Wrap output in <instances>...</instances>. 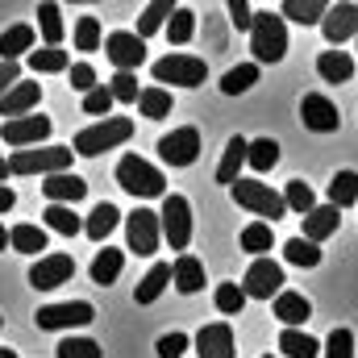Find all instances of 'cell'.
<instances>
[{"label": "cell", "instance_id": "6da1fadb", "mask_svg": "<svg viewBox=\"0 0 358 358\" xmlns=\"http://www.w3.org/2000/svg\"><path fill=\"white\" fill-rule=\"evenodd\" d=\"M76 150L71 146H29V150H13L8 155V176H63L71 171Z\"/></svg>", "mask_w": 358, "mask_h": 358}, {"label": "cell", "instance_id": "7a4b0ae2", "mask_svg": "<svg viewBox=\"0 0 358 358\" xmlns=\"http://www.w3.org/2000/svg\"><path fill=\"white\" fill-rule=\"evenodd\" d=\"M117 183L129 196H138V200H159V196L167 200V179H163V171L155 163H146L142 155H125L117 163Z\"/></svg>", "mask_w": 358, "mask_h": 358}, {"label": "cell", "instance_id": "3957f363", "mask_svg": "<svg viewBox=\"0 0 358 358\" xmlns=\"http://www.w3.org/2000/svg\"><path fill=\"white\" fill-rule=\"evenodd\" d=\"M129 138H134V121H129V117H104V121H96V125H88V129L76 134V155L96 159V155H104V150L129 142Z\"/></svg>", "mask_w": 358, "mask_h": 358}, {"label": "cell", "instance_id": "277c9868", "mask_svg": "<svg viewBox=\"0 0 358 358\" xmlns=\"http://www.w3.org/2000/svg\"><path fill=\"white\" fill-rule=\"evenodd\" d=\"M250 50H255V63H279L287 55V21L279 13H255Z\"/></svg>", "mask_w": 358, "mask_h": 358}, {"label": "cell", "instance_id": "5b68a950", "mask_svg": "<svg viewBox=\"0 0 358 358\" xmlns=\"http://www.w3.org/2000/svg\"><path fill=\"white\" fill-rule=\"evenodd\" d=\"M229 192H234V200H238L242 208H250L255 217H271V221L287 217V200H283V192H275L271 183H259V179H238Z\"/></svg>", "mask_w": 358, "mask_h": 358}, {"label": "cell", "instance_id": "8992f818", "mask_svg": "<svg viewBox=\"0 0 358 358\" xmlns=\"http://www.w3.org/2000/svg\"><path fill=\"white\" fill-rule=\"evenodd\" d=\"M150 71H155V84H159V88H163V84H176V88H200L204 76H208V63L196 59V55H167V59H159Z\"/></svg>", "mask_w": 358, "mask_h": 358}, {"label": "cell", "instance_id": "52a82bcc", "mask_svg": "<svg viewBox=\"0 0 358 358\" xmlns=\"http://www.w3.org/2000/svg\"><path fill=\"white\" fill-rule=\"evenodd\" d=\"M125 238H129V250L134 255H155L159 250V242H163V221H159V213L155 208H134L129 217H125Z\"/></svg>", "mask_w": 358, "mask_h": 358}, {"label": "cell", "instance_id": "ba28073f", "mask_svg": "<svg viewBox=\"0 0 358 358\" xmlns=\"http://www.w3.org/2000/svg\"><path fill=\"white\" fill-rule=\"evenodd\" d=\"M159 221H163V238L171 242V250H187V242H192V204H187V196L171 192L163 200Z\"/></svg>", "mask_w": 358, "mask_h": 358}, {"label": "cell", "instance_id": "9c48e42d", "mask_svg": "<svg viewBox=\"0 0 358 358\" xmlns=\"http://www.w3.org/2000/svg\"><path fill=\"white\" fill-rule=\"evenodd\" d=\"M283 267L275 263V259H255L246 275H242V292H246V300H271V296H279L283 292Z\"/></svg>", "mask_w": 358, "mask_h": 358}, {"label": "cell", "instance_id": "30bf717a", "mask_svg": "<svg viewBox=\"0 0 358 358\" xmlns=\"http://www.w3.org/2000/svg\"><path fill=\"white\" fill-rule=\"evenodd\" d=\"M34 321H38V329H80V325L96 321V308H92L88 300L46 304V308H38V313H34Z\"/></svg>", "mask_w": 358, "mask_h": 358}, {"label": "cell", "instance_id": "8fae6325", "mask_svg": "<svg viewBox=\"0 0 358 358\" xmlns=\"http://www.w3.org/2000/svg\"><path fill=\"white\" fill-rule=\"evenodd\" d=\"M104 55H108V63L117 71H138L146 63V42L138 34H129V29H113L104 38Z\"/></svg>", "mask_w": 358, "mask_h": 358}, {"label": "cell", "instance_id": "7c38bea8", "mask_svg": "<svg viewBox=\"0 0 358 358\" xmlns=\"http://www.w3.org/2000/svg\"><path fill=\"white\" fill-rule=\"evenodd\" d=\"M159 155H163L167 167H192V163L200 159V129L183 125V129L163 134V138H159Z\"/></svg>", "mask_w": 358, "mask_h": 358}, {"label": "cell", "instance_id": "4fadbf2b", "mask_svg": "<svg viewBox=\"0 0 358 358\" xmlns=\"http://www.w3.org/2000/svg\"><path fill=\"white\" fill-rule=\"evenodd\" d=\"M0 138H4L13 150H29V146H38V142L50 138V117L29 113V117H17V121H4V125H0Z\"/></svg>", "mask_w": 358, "mask_h": 358}, {"label": "cell", "instance_id": "5bb4252c", "mask_svg": "<svg viewBox=\"0 0 358 358\" xmlns=\"http://www.w3.org/2000/svg\"><path fill=\"white\" fill-rule=\"evenodd\" d=\"M71 275H76V259L71 255H42L29 267V287L34 292H50V287L71 283Z\"/></svg>", "mask_w": 358, "mask_h": 358}, {"label": "cell", "instance_id": "9a60e30c", "mask_svg": "<svg viewBox=\"0 0 358 358\" xmlns=\"http://www.w3.org/2000/svg\"><path fill=\"white\" fill-rule=\"evenodd\" d=\"M300 121H304L313 134H334V129L342 125V117H338L334 100H329V96H321V92H313V96H304V100H300Z\"/></svg>", "mask_w": 358, "mask_h": 358}, {"label": "cell", "instance_id": "2e32d148", "mask_svg": "<svg viewBox=\"0 0 358 358\" xmlns=\"http://www.w3.org/2000/svg\"><path fill=\"white\" fill-rule=\"evenodd\" d=\"M196 358H238L234 350V329L225 321H213L196 334Z\"/></svg>", "mask_w": 358, "mask_h": 358}, {"label": "cell", "instance_id": "e0dca14e", "mask_svg": "<svg viewBox=\"0 0 358 358\" xmlns=\"http://www.w3.org/2000/svg\"><path fill=\"white\" fill-rule=\"evenodd\" d=\"M321 34L334 46H342L346 38H358V4H329V13L321 21Z\"/></svg>", "mask_w": 358, "mask_h": 358}, {"label": "cell", "instance_id": "ac0fdd59", "mask_svg": "<svg viewBox=\"0 0 358 358\" xmlns=\"http://www.w3.org/2000/svg\"><path fill=\"white\" fill-rule=\"evenodd\" d=\"M38 100H42V84H34V80H21L17 88H13L8 96H4V100H0V117H4V121L29 117V113L38 108Z\"/></svg>", "mask_w": 358, "mask_h": 358}, {"label": "cell", "instance_id": "d6986e66", "mask_svg": "<svg viewBox=\"0 0 358 358\" xmlns=\"http://www.w3.org/2000/svg\"><path fill=\"white\" fill-rule=\"evenodd\" d=\"M338 213H342V208H334V204H317V208L304 217V234H300V238L321 246L325 238H334V234H338V225H342V217H338Z\"/></svg>", "mask_w": 358, "mask_h": 358}, {"label": "cell", "instance_id": "ffe728a7", "mask_svg": "<svg viewBox=\"0 0 358 358\" xmlns=\"http://www.w3.org/2000/svg\"><path fill=\"white\" fill-rule=\"evenodd\" d=\"M42 192H46L50 204H76V200L88 196V183L76 176V171H63V176H46Z\"/></svg>", "mask_w": 358, "mask_h": 358}, {"label": "cell", "instance_id": "44dd1931", "mask_svg": "<svg viewBox=\"0 0 358 358\" xmlns=\"http://www.w3.org/2000/svg\"><path fill=\"white\" fill-rule=\"evenodd\" d=\"M313 317V304H308V296H300V292H279L275 296V321H283V329H296V325H304Z\"/></svg>", "mask_w": 358, "mask_h": 358}, {"label": "cell", "instance_id": "7402d4cb", "mask_svg": "<svg viewBox=\"0 0 358 358\" xmlns=\"http://www.w3.org/2000/svg\"><path fill=\"white\" fill-rule=\"evenodd\" d=\"M21 55H25V59L34 55V25H25V21L8 25V29L0 34V63H17Z\"/></svg>", "mask_w": 358, "mask_h": 358}, {"label": "cell", "instance_id": "603a6c76", "mask_svg": "<svg viewBox=\"0 0 358 358\" xmlns=\"http://www.w3.org/2000/svg\"><path fill=\"white\" fill-rule=\"evenodd\" d=\"M317 76H321L325 84H350V80H355V59H350L346 50H321Z\"/></svg>", "mask_w": 358, "mask_h": 358}, {"label": "cell", "instance_id": "cb8c5ba5", "mask_svg": "<svg viewBox=\"0 0 358 358\" xmlns=\"http://www.w3.org/2000/svg\"><path fill=\"white\" fill-rule=\"evenodd\" d=\"M246 150H250V142H246V138H229V146H225V155H221V163H217V183L234 187V183L242 179V167H246Z\"/></svg>", "mask_w": 358, "mask_h": 358}, {"label": "cell", "instance_id": "d4e9b609", "mask_svg": "<svg viewBox=\"0 0 358 358\" xmlns=\"http://www.w3.org/2000/svg\"><path fill=\"white\" fill-rule=\"evenodd\" d=\"M171 283H176V292H183V296H196L204 287V263L192 259V255H179L176 263H171Z\"/></svg>", "mask_w": 358, "mask_h": 358}, {"label": "cell", "instance_id": "484cf974", "mask_svg": "<svg viewBox=\"0 0 358 358\" xmlns=\"http://www.w3.org/2000/svg\"><path fill=\"white\" fill-rule=\"evenodd\" d=\"M117 225H121V208L108 204V200H100V204L88 213V221H84V234H88L92 242H104Z\"/></svg>", "mask_w": 358, "mask_h": 358}, {"label": "cell", "instance_id": "4316f807", "mask_svg": "<svg viewBox=\"0 0 358 358\" xmlns=\"http://www.w3.org/2000/svg\"><path fill=\"white\" fill-rule=\"evenodd\" d=\"M167 283H171V263H155V267L142 275V283L134 287V300H138V304H155Z\"/></svg>", "mask_w": 358, "mask_h": 358}, {"label": "cell", "instance_id": "83f0119b", "mask_svg": "<svg viewBox=\"0 0 358 358\" xmlns=\"http://www.w3.org/2000/svg\"><path fill=\"white\" fill-rule=\"evenodd\" d=\"M121 267H125V250H113V246H104V250L92 259V283H96V287H108V283H117Z\"/></svg>", "mask_w": 358, "mask_h": 358}, {"label": "cell", "instance_id": "f1b7e54d", "mask_svg": "<svg viewBox=\"0 0 358 358\" xmlns=\"http://www.w3.org/2000/svg\"><path fill=\"white\" fill-rule=\"evenodd\" d=\"M325 13H329V4L325 0H283V8H279V17L287 21H300V25H321L325 21Z\"/></svg>", "mask_w": 358, "mask_h": 358}, {"label": "cell", "instance_id": "f546056e", "mask_svg": "<svg viewBox=\"0 0 358 358\" xmlns=\"http://www.w3.org/2000/svg\"><path fill=\"white\" fill-rule=\"evenodd\" d=\"M242 250L255 255V259H267L275 250V234H271V221H250L242 229Z\"/></svg>", "mask_w": 358, "mask_h": 358}, {"label": "cell", "instance_id": "4dcf8cb0", "mask_svg": "<svg viewBox=\"0 0 358 358\" xmlns=\"http://www.w3.org/2000/svg\"><path fill=\"white\" fill-rule=\"evenodd\" d=\"M8 246L17 250V255H38V250H46V229L42 225H13L8 229ZM42 259V255H38Z\"/></svg>", "mask_w": 358, "mask_h": 358}, {"label": "cell", "instance_id": "1f68e13d", "mask_svg": "<svg viewBox=\"0 0 358 358\" xmlns=\"http://www.w3.org/2000/svg\"><path fill=\"white\" fill-rule=\"evenodd\" d=\"M138 108H142V117L146 121H163V117H171V108H176V100H171V92L167 88H142L138 96Z\"/></svg>", "mask_w": 358, "mask_h": 358}, {"label": "cell", "instance_id": "d6a6232c", "mask_svg": "<svg viewBox=\"0 0 358 358\" xmlns=\"http://www.w3.org/2000/svg\"><path fill=\"white\" fill-rule=\"evenodd\" d=\"M179 4H171V0H155V4H146L142 8V17H138V38L146 42L150 34H159L167 21H171V13H176Z\"/></svg>", "mask_w": 358, "mask_h": 358}, {"label": "cell", "instance_id": "836d02e7", "mask_svg": "<svg viewBox=\"0 0 358 358\" xmlns=\"http://www.w3.org/2000/svg\"><path fill=\"white\" fill-rule=\"evenodd\" d=\"M42 221H46V229H55V234H63V238L84 234V221L71 213V204H50V208L42 213Z\"/></svg>", "mask_w": 358, "mask_h": 358}, {"label": "cell", "instance_id": "e575fe53", "mask_svg": "<svg viewBox=\"0 0 358 358\" xmlns=\"http://www.w3.org/2000/svg\"><path fill=\"white\" fill-rule=\"evenodd\" d=\"M279 350H283V358H321L317 338H308L300 329H283L279 334Z\"/></svg>", "mask_w": 358, "mask_h": 358}, {"label": "cell", "instance_id": "d590c367", "mask_svg": "<svg viewBox=\"0 0 358 358\" xmlns=\"http://www.w3.org/2000/svg\"><path fill=\"white\" fill-rule=\"evenodd\" d=\"M67 67H71V59L59 46H42V50L29 55V71L34 76H55V71H67Z\"/></svg>", "mask_w": 358, "mask_h": 358}, {"label": "cell", "instance_id": "8d00e7d4", "mask_svg": "<svg viewBox=\"0 0 358 358\" xmlns=\"http://www.w3.org/2000/svg\"><path fill=\"white\" fill-rule=\"evenodd\" d=\"M329 204L334 208L358 204V171H338V176L329 179Z\"/></svg>", "mask_w": 358, "mask_h": 358}, {"label": "cell", "instance_id": "74e56055", "mask_svg": "<svg viewBox=\"0 0 358 358\" xmlns=\"http://www.w3.org/2000/svg\"><path fill=\"white\" fill-rule=\"evenodd\" d=\"M275 163H279V142H275V138H255L250 150H246V167L263 176V171H271Z\"/></svg>", "mask_w": 358, "mask_h": 358}, {"label": "cell", "instance_id": "f35d334b", "mask_svg": "<svg viewBox=\"0 0 358 358\" xmlns=\"http://www.w3.org/2000/svg\"><path fill=\"white\" fill-rule=\"evenodd\" d=\"M255 84H259V63H238L234 71H225L221 92L225 96H242V92H250Z\"/></svg>", "mask_w": 358, "mask_h": 358}, {"label": "cell", "instance_id": "ab89813d", "mask_svg": "<svg viewBox=\"0 0 358 358\" xmlns=\"http://www.w3.org/2000/svg\"><path fill=\"white\" fill-rule=\"evenodd\" d=\"M283 200H287V213H296V217H308V213L317 208V196H313V187H308L304 179H292V183L283 187Z\"/></svg>", "mask_w": 358, "mask_h": 358}, {"label": "cell", "instance_id": "60d3db41", "mask_svg": "<svg viewBox=\"0 0 358 358\" xmlns=\"http://www.w3.org/2000/svg\"><path fill=\"white\" fill-rule=\"evenodd\" d=\"M38 29H42L46 46L63 42V13H59V4H38Z\"/></svg>", "mask_w": 358, "mask_h": 358}, {"label": "cell", "instance_id": "b9f144b4", "mask_svg": "<svg viewBox=\"0 0 358 358\" xmlns=\"http://www.w3.org/2000/svg\"><path fill=\"white\" fill-rule=\"evenodd\" d=\"M213 304H217V313H225V317H238V313L246 308V292H242V283H217V292H213Z\"/></svg>", "mask_w": 358, "mask_h": 358}, {"label": "cell", "instance_id": "7bdbcfd3", "mask_svg": "<svg viewBox=\"0 0 358 358\" xmlns=\"http://www.w3.org/2000/svg\"><path fill=\"white\" fill-rule=\"evenodd\" d=\"M283 259H287L292 267H317V263H321V250H317V242L292 238V242H283Z\"/></svg>", "mask_w": 358, "mask_h": 358}, {"label": "cell", "instance_id": "ee69618b", "mask_svg": "<svg viewBox=\"0 0 358 358\" xmlns=\"http://www.w3.org/2000/svg\"><path fill=\"white\" fill-rule=\"evenodd\" d=\"M192 34H196V13L192 8H176L171 21H167V38L176 46H183V42H192Z\"/></svg>", "mask_w": 358, "mask_h": 358}, {"label": "cell", "instance_id": "f6af8a7d", "mask_svg": "<svg viewBox=\"0 0 358 358\" xmlns=\"http://www.w3.org/2000/svg\"><path fill=\"white\" fill-rule=\"evenodd\" d=\"M71 38H76V50H100V42H104V34H100V21H96V17H80Z\"/></svg>", "mask_w": 358, "mask_h": 358}, {"label": "cell", "instance_id": "bcb514c9", "mask_svg": "<svg viewBox=\"0 0 358 358\" xmlns=\"http://www.w3.org/2000/svg\"><path fill=\"white\" fill-rule=\"evenodd\" d=\"M108 92H113V100H121V104H138V76L134 71H117L113 80H108Z\"/></svg>", "mask_w": 358, "mask_h": 358}, {"label": "cell", "instance_id": "7dc6e473", "mask_svg": "<svg viewBox=\"0 0 358 358\" xmlns=\"http://www.w3.org/2000/svg\"><path fill=\"white\" fill-rule=\"evenodd\" d=\"M55 355L59 358H100V346L92 338H67V342L55 346Z\"/></svg>", "mask_w": 358, "mask_h": 358}, {"label": "cell", "instance_id": "c3c4849f", "mask_svg": "<svg viewBox=\"0 0 358 358\" xmlns=\"http://www.w3.org/2000/svg\"><path fill=\"white\" fill-rule=\"evenodd\" d=\"M325 358H355V334L350 329H334L325 342Z\"/></svg>", "mask_w": 358, "mask_h": 358}, {"label": "cell", "instance_id": "681fc988", "mask_svg": "<svg viewBox=\"0 0 358 358\" xmlns=\"http://www.w3.org/2000/svg\"><path fill=\"white\" fill-rule=\"evenodd\" d=\"M113 104H117V100H113V92L104 88V84L84 96V113H88V117H108V108H113Z\"/></svg>", "mask_w": 358, "mask_h": 358}, {"label": "cell", "instance_id": "f907efd6", "mask_svg": "<svg viewBox=\"0 0 358 358\" xmlns=\"http://www.w3.org/2000/svg\"><path fill=\"white\" fill-rule=\"evenodd\" d=\"M187 346H192V342H187V334H163L155 350H159V358H183Z\"/></svg>", "mask_w": 358, "mask_h": 358}, {"label": "cell", "instance_id": "816d5d0a", "mask_svg": "<svg viewBox=\"0 0 358 358\" xmlns=\"http://www.w3.org/2000/svg\"><path fill=\"white\" fill-rule=\"evenodd\" d=\"M71 88L84 92V96L100 88V84H96V71H92V63H76V67H71Z\"/></svg>", "mask_w": 358, "mask_h": 358}, {"label": "cell", "instance_id": "f5cc1de1", "mask_svg": "<svg viewBox=\"0 0 358 358\" xmlns=\"http://www.w3.org/2000/svg\"><path fill=\"white\" fill-rule=\"evenodd\" d=\"M225 8H229V21H234L238 29H255V8H250L246 0H229Z\"/></svg>", "mask_w": 358, "mask_h": 358}, {"label": "cell", "instance_id": "db71d44e", "mask_svg": "<svg viewBox=\"0 0 358 358\" xmlns=\"http://www.w3.org/2000/svg\"><path fill=\"white\" fill-rule=\"evenodd\" d=\"M17 84H21V67L17 63H0V100L17 88Z\"/></svg>", "mask_w": 358, "mask_h": 358}, {"label": "cell", "instance_id": "11a10c76", "mask_svg": "<svg viewBox=\"0 0 358 358\" xmlns=\"http://www.w3.org/2000/svg\"><path fill=\"white\" fill-rule=\"evenodd\" d=\"M13 204H17V192H13L8 183H0V213H8Z\"/></svg>", "mask_w": 358, "mask_h": 358}, {"label": "cell", "instance_id": "9f6ffc18", "mask_svg": "<svg viewBox=\"0 0 358 358\" xmlns=\"http://www.w3.org/2000/svg\"><path fill=\"white\" fill-rule=\"evenodd\" d=\"M4 246H8V234H4V221H0V255H4Z\"/></svg>", "mask_w": 358, "mask_h": 358}, {"label": "cell", "instance_id": "6f0895ef", "mask_svg": "<svg viewBox=\"0 0 358 358\" xmlns=\"http://www.w3.org/2000/svg\"><path fill=\"white\" fill-rule=\"evenodd\" d=\"M8 176V159H4V155H0V179Z\"/></svg>", "mask_w": 358, "mask_h": 358}, {"label": "cell", "instance_id": "680465c9", "mask_svg": "<svg viewBox=\"0 0 358 358\" xmlns=\"http://www.w3.org/2000/svg\"><path fill=\"white\" fill-rule=\"evenodd\" d=\"M0 358H17V350H8V346H4V350H0Z\"/></svg>", "mask_w": 358, "mask_h": 358}, {"label": "cell", "instance_id": "91938a15", "mask_svg": "<svg viewBox=\"0 0 358 358\" xmlns=\"http://www.w3.org/2000/svg\"><path fill=\"white\" fill-rule=\"evenodd\" d=\"M263 358H279V355H263Z\"/></svg>", "mask_w": 358, "mask_h": 358}]
</instances>
